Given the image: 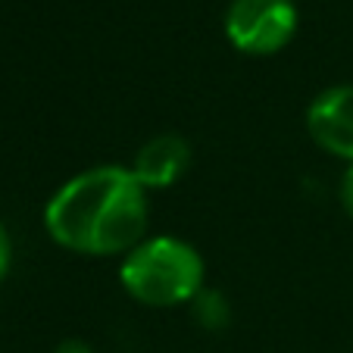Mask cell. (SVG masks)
Masks as SVG:
<instances>
[{"label":"cell","instance_id":"obj_1","mask_svg":"<svg viewBox=\"0 0 353 353\" xmlns=\"http://www.w3.org/2000/svg\"><path fill=\"white\" fill-rule=\"evenodd\" d=\"M128 166H91L63 181L44 207L54 244L81 256H125L147 238L150 197Z\"/></svg>","mask_w":353,"mask_h":353},{"label":"cell","instance_id":"obj_2","mask_svg":"<svg viewBox=\"0 0 353 353\" xmlns=\"http://www.w3.org/2000/svg\"><path fill=\"white\" fill-rule=\"evenodd\" d=\"M119 285L141 307H188L207 288V263L191 241L175 234H147L122 256Z\"/></svg>","mask_w":353,"mask_h":353},{"label":"cell","instance_id":"obj_3","mask_svg":"<svg viewBox=\"0 0 353 353\" xmlns=\"http://www.w3.org/2000/svg\"><path fill=\"white\" fill-rule=\"evenodd\" d=\"M297 26L294 0H232L225 10V38L247 57L281 54L294 41Z\"/></svg>","mask_w":353,"mask_h":353},{"label":"cell","instance_id":"obj_4","mask_svg":"<svg viewBox=\"0 0 353 353\" xmlns=\"http://www.w3.org/2000/svg\"><path fill=\"white\" fill-rule=\"evenodd\" d=\"M307 134L334 160L353 163V85H332L307 107Z\"/></svg>","mask_w":353,"mask_h":353},{"label":"cell","instance_id":"obj_5","mask_svg":"<svg viewBox=\"0 0 353 353\" xmlns=\"http://www.w3.org/2000/svg\"><path fill=\"white\" fill-rule=\"evenodd\" d=\"M191 144L175 132H163L134 150L128 169L147 191H163V188H172L175 181L185 179V172L191 169Z\"/></svg>","mask_w":353,"mask_h":353},{"label":"cell","instance_id":"obj_6","mask_svg":"<svg viewBox=\"0 0 353 353\" xmlns=\"http://www.w3.org/2000/svg\"><path fill=\"white\" fill-rule=\"evenodd\" d=\"M188 310H191V319L197 322V328H203V332H225L232 325V303L219 288L207 285L188 303Z\"/></svg>","mask_w":353,"mask_h":353},{"label":"cell","instance_id":"obj_7","mask_svg":"<svg viewBox=\"0 0 353 353\" xmlns=\"http://www.w3.org/2000/svg\"><path fill=\"white\" fill-rule=\"evenodd\" d=\"M338 203L347 216L353 219V163L341 172V181H338Z\"/></svg>","mask_w":353,"mask_h":353},{"label":"cell","instance_id":"obj_8","mask_svg":"<svg viewBox=\"0 0 353 353\" xmlns=\"http://www.w3.org/2000/svg\"><path fill=\"white\" fill-rule=\"evenodd\" d=\"M10 266H13V238H10L7 225H3V219H0V281L7 279Z\"/></svg>","mask_w":353,"mask_h":353},{"label":"cell","instance_id":"obj_9","mask_svg":"<svg viewBox=\"0 0 353 353\" xmlns=\"http://www.w3.org/2000/svg\"><path fill=\"white\" fill-rule=\"evenodd\" d=\"M54 353H97V350H94V344H88L85 338H66L57 344Z\"/></svg>","mask_w":353,"mask_h":353}]
</instances>
